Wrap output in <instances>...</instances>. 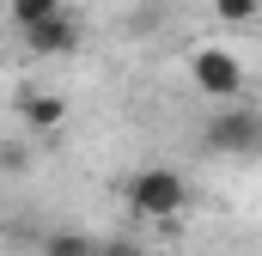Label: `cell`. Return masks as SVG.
<instances>
[{"label": "cell", "instance_id": "6da1fadb", "mask_svg": "<svg viewBox=\"0 0 262 256\" xmlns=\"http://www.w3.org/2000/svg\"><path fill=\"white\" fill-rule=\"evenodd\" d=\"M128 207L140 220H152V226H171L189 207V177L171 171V165H146V171L128 177Z\"/></svg>", "mask_w": 262, "mask_h": 256}, {"label": "cell", "instance_id": "7a4b0ae2", "mask_svg": "<svg viewBox=\"0 0 262 256\" xmlns=\"http://www.w3.org/2000/svg\"><path fill=\"white\" fill-rule=\"evenodd\" d=\"M201 146L220 153V159H250L262 153V110H226L201 128Z\"/></svg>", "mask_w": 262, "mask_h": 256}, {"label": "cell", "instance_id": "3957f363", "mask_svg": "<svg viewBox=\"0 0 262 256\" xmlns=\"http://www.w3.org/2000/svg\"><path fill=\"white\" fill-rule=\"evenodd\" d=\"M189 79L201 98H238L244 92V61L232 49H195L189 55Z\"/></svg>", "mask_w": 262, "mask_h": 256}, {"label": "cell", "instance_id": "277c9868", "mask_svg": "<svg viewBox=\"0 0 262 256\" xmlns=\"http://www.w3.org/2000/svg\"><path fill=\"white\" fill-rule=\"evenodd\" d=\"M18 37H25V49H31V55H43V61H55V55H73V49H79V18H73V12H55V18H43V25H31V31H18Z\"/></svg>", "mask_w": 262, "mask_h": 256}, {"label": "cell", "instance_id": "5b68a950", "mask_svg": "<svg viewBox=\"0 0 262 256\" xmlns=\"http://www.w3.org/2000/svg\"><path fill=\"white\" fill-rule=\"evenodd\" d=\"M12 110H18V128H31V134H55L67 122V98L61 92H43V86H25L12 98Z\"/></svg>", "mask_w": 262, "mask_h": 256}, {"label": "cell", "instance_id": "8992f818", "mask_svg": "<svg viewBox=\"0 0 262 256\" xmlns=\"http://www.w3.org/2000/svg\"><path fill=\"white\" fill-rule=\"evenodd\" d=\"M98 244H104V238L61 226V232H49V238H43V256H98Z\"/></svg>", "mask_w": 262, "mask_h": 256}, {"label": "cell", "instance_id": "52a82bcc", "mask_svg": "<svg viewBox=\"0 0 262 256\" xmlns=\"http://www.w3.org/2000/svg\"><path fill=\"white\" fill-rule=\"evenodd\" d=\"M67 0H6V18L18 25V31H31V25H43V18H55Z\"/></svg>", "mask_w": 262, "mask_h": 256}, {"label": "cell", "instance_id": "ba28073f", "mask_svg": "<svg viewBox=\"0 0 262 256\" xmlns=\"http://www.w3.org/2000/svg\"><path fill=\"white\" fill-rule=\"evenodd\" d=\"M262 12V0H213V18L220 25H250Z\"/></svg>", "mask_w": 262, "mask_h": 256}, {"label": "cell", "instance_id": "9c48e42d", "mask_svg": "<svg viewBox=\"0 0 262 256\" xmlns=\"http://www.w3.org/2000/svg\"><path fill=\"white\" fill-rule=\"evenodd\" d=\"M25 165H31L25 140H0V171H25Z\"/></svg>", "mask_w": 262, "mask_h": 256}, {"label": "cell", "instance_id": "30bf717a", "mask_svg": "<svg viewBox=\"0 0 262 256\" xmlns=\"http://www.w3.org/2000/svg\"><path fill=\"white\" fill-rule=\"evenodd\" d=\"M98 256H140V250H134L128 238H104V244H98Z\"/></svg>", "mask_w": 262, "mask_h": 256}]
</instances>
